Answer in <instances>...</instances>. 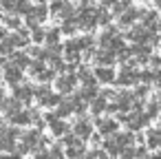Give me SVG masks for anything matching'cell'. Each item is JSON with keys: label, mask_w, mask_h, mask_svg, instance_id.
<instances>
[{"label": "cell", "mask_w": 161, "mask_h": 159, "mask_svg": "<svg viewBox=\"0 0 161 159\" xmlns=\"http://www.w3.org/2000/svg\"><path fill=\"white\" fill-rule=\"evenodd\" d=\"M75 133H80V135H82V137H86V135H88V133H91V126H88V124H86V119H82V122H80V124H77V126H75Z\"/></svg>", "instance_id": "1"}, {"label": "cell", "mask_w": 161, "mask_h": 159, "mask_svg": "<svg viewBox=\"0 0 161 159\" xmlns=\"http://www.w3.org/2000/svg\"><path fill=\"white\" fill-rule=\"evenodd\" d=\"M73 82H75V77H71V75H69V77H62V80H60V88H62V91H71V84H73Z\"/></svg>", "instance_id": "2"}, {"label": "cell", "mask_w": 161, "mask_h": 159, "mask_svg": "<svg viewBox=\"0 0 161 159\" xmlns=\"http://www.w3.org/2000/svg\"><path fill=\"white\" fill-rule=\"evenodd\" d=\"M51 128H53V133H64V124L60 122V119H51Z\"/></svg>", "instance_id": "3"}, {"label": "cell", "mask_w": 161, "mask_h": 159, "mask_svg": "<svg viewBox=\"0 0 161 159\" xmlns=\"http://www.w3.org/2000/svg\"><path fill=\"white\" fill-rule=\"evenodd\" d=\"M16 95H18V97H22V99H29V95H31V91H29V88L25 86V88H18V91H16Z\"/></svg>", "instance_id": "4"}, {"label": "cell", "mask_w": 161, "mask_h": 159, "mask_svg": "<svg viewBox=\"0 0 161 159\" xmlns=\"http://www.w3.org/2000/svg\"><path fill=\"white\" fill-rule=\"evenodd\" d=\"M99 77H102V80H113V71H104V69H102V71H99Z\"/></svg>", "instance_id": "5"}, {"label": "cell", "mask_w": 161, "mask_h": 159, "mask_svg": "<svg viewBox=\"0 0 161 159\" xmlns=\"http://www.w3.org/2000/svg\"><path fill=\"white\" fill-rule=\"evenodd\" d=\"M102 130H104V133H106V130H108V133H110V130H115V122H108V124L104 122V124H102Z\"/></svg>", "instance_id": "6"}, {"label": "cell", "mask_w": 161, "mask_h": 159, "mask_svg": "<svg viewBox=\"0 0 161 159\" xmlns=\"http://www.w3.org/2000/svg\"><path fill=\"white\" fill-rule=\"evenodd\" d=\"M104 3H106V5H110V3H115V0H104Z\"/></svg>", "instance_id": "7"}, {"label": "cell", "mask_w": 161, "mask_h": 159, "mask_svg": "<svg viewBox=\"0 0 161 159\" xmlns=\"http://www.w3.org/2000/svg\"><path fill=\"white\" fill-rule=\"evenodd\" d=\"M0 159H3V157H0ZM5 159H18V157H5Z\"/></svg>", "instance_id": "8"}]
</instances>
